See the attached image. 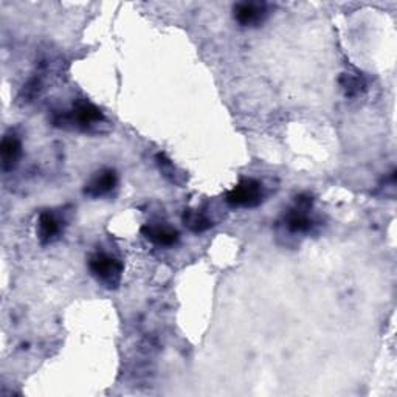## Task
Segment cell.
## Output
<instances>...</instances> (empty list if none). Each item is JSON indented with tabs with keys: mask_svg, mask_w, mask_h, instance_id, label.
<instances>
[{
	"mask_svg": "<svg viewBox=\"0 0 397 397\" xmlns=\"http://www.w3.org/2000/svg\"><path fill=\"white\" fill-rule=\"evenodd\" d=\"M103 120L104 115L96 106L89 103L87 99H79V101L73 104L72 111L55 113L53 124L56 128L87 130L90 126H95Z\"/></svg>",
	"mask_w": 397,
	"mask_h": 397,
	"instance_id": "6da1fadb",
	"label": "cell"
},
{
	"mask_svg": "<svg viewBox=\"0 0 397 397\" xmlns=\"http://www.w3.org/2000/svg\"><path fill=\"white\" fill-rule=\"evenodd\" d=\"M89 269L104 287L115 289L120 284L123 264L115 256L98 252L89 259Z\"/></svg>",
	"mask_w": 397,
	"mask_h": 397,
	"instance_id": "7a4b0ae2",
	"label": "cell"
},
{
	"mask_svg": "<svg viewBox=\"0 0 397 397\" xmlns=\"http://www.w3.org/2000/svg\"><path fill=\"white\" fill-rule=\"evenodd\" d=\"M262 197L264 191L259 181L253 179H245L227 194V202L231 206H245V208H252V206H258L262 202Z\"/></svg>",
	"mask_w": 397,
	"mask_h": 397,
	"instance_id": "3957f363",
	"label": "cell"
},
{
	"mask_svg": "<svg viewBox=\"0 0 397 397\" xmlns=\"http://www.w3.org/2000/svg\"><path fill=\"white\" fill-rule=\"evenodd\" d=\"M312 206V198L308 196L296 197V206L287 213L286 227L292 233H306L312 228V219L309 218V210Z\"/></svg>",
	"mask_w": 397,
	"mask_h": 397,
	"instance_id": "277c9868",
	"label": "cell"
},
{
	"mask_svg": "<svg viewBox=\"0 0 397 397\" xmlns=\"http://www.w3.org/2000/svg\"><path fill=\"white\" fill-rule=\"evenodd\" d=\"M267 18L266 4L259 2H244L235 6V19L242 27H256Z\"/></svg>",
	"mask_w": 397,
	"mask_h": 397,
	"instance_id": "5b68a950",
	"label": "cell"
},
{
	"mask_svg": "<svg viewBox=\"0 0 397 397\" xmlns=\"http://www.w3.org/2000/svg\"><path fill=\"white\" fill-rule=\"evenodd\" d=\"M117 172L113 169H103L96 172V176L90 179L89 184L84 188V194L96 198L109 194L112 189L117 185Z\"/></svg>",
	"mask_w": 397,
	"mask_h": 397,
	"instance_id": "8992f818",
	"label": "cell"
},
{
	"mask_svg": "<svg viewBox=\"0 0 397 397\" xmlns=\"http://www.w3.org/2000/svg\"><path fill=\"white\" fill-rule=\"evenodd\" d=\"M142 233L152 244L160 247H171L179 241V233L168 225H157V223H146Z\"/></svg>",
	"mask_w": 397,
	"mask_h": 397,
	"instance_id": "52a82bcc",
	"label": "cell"
},
{
	"mask_svg": "<svg viewBox=\"0 0 397 397\" xmlns=\"http://www.w3.org/2000/svg\"><path fill=\"white\" fill-rule=\"evenodd\" d=\"M22 154V145L18 135L8 134L2 140V146H0V155H2V169L5 172L13 171L18 164Z\"/></svg>",
	"mask_w": 397,
	"mask_h": 397,
	"instance_id": "ba28073f",
	"label": "cell"
},
{
	"mask_svg": "<svg viewBox=\"0 0 397 397\" xmlns=\"http://www.w3.org/2000/svg\"><path fill=\"white\" fill-rule=\"evenodd\" d=\"M61 220L57 219L53 213L44 211L40 213L38 220V236L43 244H50L57 239L61 233Z\"/></svg>",
	"mask_w": 397,
	"mask_h": 397,
	"instance_id": "9c48e42d",
	"label": "cell"
},
{
	"mask_svg": "<svg viewBox=\"0 0 397 397\" xmlns=\"http://www.w3.org/2000/svg\"><path fill=\"white\" fill-rule=\"evenodd\" d=\"M181 220H184L185 227L194 231V233H202V231L208 230L213 225V222L206 218L203 213L194 210H186L184 213V216H181Z\"/></svg>",
	"mask_w": 397,
	"mask_h": 397,
	"instance_id": "30bf717a",
	"label": "cell"
},
{
	"mask_svg": "<svg viewBox=\"0 0 397 397\" xmlns=\"http://www.w3.org/2000/svg\"><path fill=\"white\" fill-rule=\"evenodd\" d=\"M340 86L343 87L345 94L347 96H355L359 95L363 89H365V81L360 77H354L350 73H343L340 77Z\"/></svg>",
	"mask_w": 397,
	"mask_h": 397,
	"instance_id": "8fae6325",
	"label": "cell"
},
{
	"mask_svg": "<svg viewBox=\"0 0 397 397\" xmlns=\"http://www.w3.org/2000/svg\"><path fill=\"white\" fill-rule=\"evenodd\" d=\"M157 162H159L160 169L164 172V176H168L172 181H176V169H174L172 163L164 157L163 154L157 155Z\"/></svg>",
	"mask_w": 397,
	"mask_h": 397,
	"instance_id": "7c38bea8",
	"label": "cell"
},
{
	"mask_svg": "<svg viewBox=\"0 0 397 397\" xmlns=\"http://www.w3.org/2000/svg\"><path fill=\"white\" fill-rule=\"evenodd\" d=\"M40 87H43V84H40V79L39 78H33L28 81V84L23 87V96L27 98V99H33L36 95H39L40 92Z\"/></svg>",
	"mask_w": 397,
	"mask_h": 397,
	"instance_id": "4fadbf2b",
	"label": "cell"
}]
</instances>
